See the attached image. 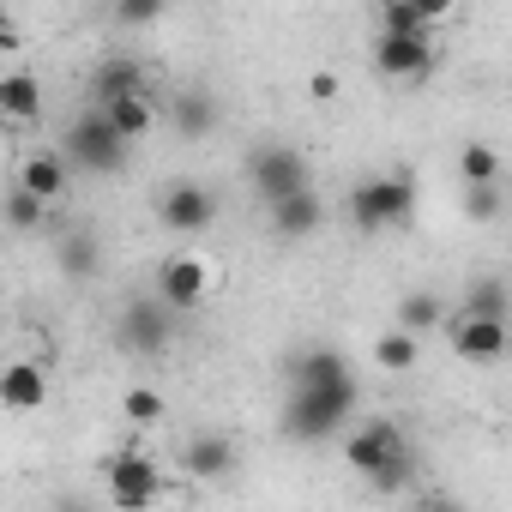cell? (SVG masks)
Returning <instances> with one entry per match:
<instances>
[{
  "label": "cell",
  "mask_w": 512,
  "mask_h": 512,
  "mask_svg": "<svg viewBox=\"0 0 512 512\" xmlns=\"http://www.w3.org/2000/svg\"><path fill=\"white\" fill-rule=\"evenodd\" d=\"M320 217H326V205H320V193H314V187H302V193H290V199H278V205H272V223H278V235H290V241L314 235V229H320Z\"/></svg>",
  "instance_id": "obj_13"
},
{
  "label": "cell",
  "mask_w": 512,
  "mask_h": 512,
  "mask_svg": "<svg viewBox=\"0 0 512 512\" xmlns=\"http://www.w3.org/2000/svg\"><path fill=\"white\" fill-rule=\"evenodd\" d=\"M464 308H476V314H494V320H512V296H506V284H500V278H476Z\"/></svg>",
  "instance_id": "obj_25"
},
{
  "label": "cell",
  "mask_w": 512,
  "mask_h": 512,
  "mask_svg": "<svg viewBox=\"0 0 512 512\" xmlns=\"http://www.w3.org/2000/svg\"><path fill=\"white\" fill-rule=\"evenodd\" d=\"M103 494H109V506H121V512L157 506V500H163V470H157V458L139 452V446L109 452V458H103Z\"/></svg>",
  "instance_id": "obj_4"
},
{
  "label": "cell",
  "mask_w": 512,
  "mask_h": 512,
  "mask_svg": "<svg viewBox=\"0 0 512 512\" xmlns=\"http://www.w3.org/2000/svg\"><path fill=\"white\" fill-rule=\"evenodd\" d=\"M446 344H452V356H458V362L488 368V362H500V356L512 350V320H494V314L458 308V314L446 320Z\"/></svg>",
  "instance_id": "obj_5"
},
{
  "label": "cell",
  "mask_w": 512,
  "mask_h": 512,
  "mask_svg": "<svg viewBox=\"0 0 512 512\" xmlns=\"http://www.w3.org/2000/svg\"><path fill=\"white\" fill-rule=\"evenodd\" d=\"M49 199L43 193H31V187H13V199H7V217H13V229H37V223H49Z\"/></svg>",
  "instance_id": "obj_24"
},
{
  "label": "cell",
  "mask_w": 512,
  "mask_h": 512,
  "mask_svg": "<svg viewBox=\"0 0 512 512\" xmlns=\"http://www.w3.org/2000/svg\"><path fill=\"white\" fill-rule=\"evenodd\" d=\"M19 187H31V193H43L49 205L67 193V163L55 157V151H37V157H25L19 163Z\"/></svg>",
  "instance_id": "obj_19"
},
{
  "label": "cell",
  "mask_w": 512,
  "mask_h": 512,
  "mask_svg": "<svg viewBox=\"0 0 512 512\" xmlns=\"http://www.w3.org/2000/svg\"><path fill=\"white\" fill-rule=\"evenodd\" d=\"M374 67L398 85H422L434 73V43L428 37H398V31H380L374 43Z\"/></svg>",
  "instance_id": "obj_10"
},
{
  "label": "cell",
  "mask_w": 512,
  "mask_h": 512,
  "mask_svg": "<svg viewBox=\"0 0 512 512\" xmlns=\"http://www.w3.org/2000/svg\"><path fill=\"white\" fill-rule=\"evenodd\" d=\"M380 25L398 31V37H428V31H434V25L416 13V0H386V7H380Z\"/></svg>",
  "instance_id": "obj_26"
},
{
  "label": "cell",
  "mask_w": 512,
  "mask_h": 512,
  "mask_svg": "<svg viewBox=\"0 0 512 512\" xmlns=\"http://www.w3.org/2000/svg\"><path fill=\"white\" fill-rule=\"evenodd\" d=\"M163 410H169V404H163V392H151V386H133V392L121 398V416H127L133 428H157Z\"/></svg>",
  "instance_id": "obj_23"
},
{
  "label": "cell",
  "mask_w": 512,
  "mask_h": 512,
  "mask_svg": "<svg viewBox=\"0 0 512 512\" xmlns=\"http://www.w3.org/2000/svg\"><path fill=\"white\" fill-rule=\"evenodd\" d=\"M416 356H422V338H416V332H404V326L380 332V344H374V362H380L386 374H410V368H416Z\"/></svg>",
  "instance_id": "obj_22"
},
{
  "label": "cell",
  "mask_w": 512,
  "mask_h": 512,
  "mask_svg": "<svg viewBox=\"0 0 512 512\" xmlns=\"http://www.w3.org/2000/svg\"><path fill=\"white\" fill-rule=\"evenodd\" d=\"M0 109H7V121H19V127H31V121L43 115V85H37V73H25V67H13L7 79H0Z\"/></svg>",
  "instance_id": "obj_14"
},
{
  "label": "cell",
  "mask_w": 512,
  "mask_h": 512,
  "mask_svg": "<svg viewBox=\"0 0 512 512\" xmlns=\"http://www.w3.org/2000/svg\"><path fill=\"white\" fill-rule=\"evenodd\" d=\"M127 133L97 109V115H79L73 127H67V151H73V163L79 169H97V175H115L121 163H127Z\"/></svg>",
  "instance_id": "obj_6"
},
{
  "label": "cell",
  "mask_w": 512,
  "mask_h": 512,
  "mask_svg": "<svg viewBox=\"0 0 512 512\" xmlns=\"http://www.w3.org/2000/svg\"><path fill=\"white\" fill-rule=\"evenodd\" d=\"M446 320H452V314H446V302H440V296H428V290H416V296H404V302H398V326H404V332H416V338H428V332H434V326H446Z\"/></svg>",
  "instance_id": "obj_21"
},
{
  "label": "cell",
  "mask_w": 512,
  "mask_h": 512,
  "mask_svg": "<svg viewBox=\"0 0 512 512\" xmlns=\"http://www.w3.org/2000/svg\"><path fill=\"white\" fill-rule=\"evenodd\" d=\"M85 266H91V241H73V247H67V272L85 278Z\"/></svg>",
  "instance_id": "obj_32"
},
{
  "label": "cell",
  "mask_w": 512,
  "mask_h": 512,
  "mask_svg": "<svg viewBox=\"0 0 512 512\" xmlns=\"http://www.w3.org/2000/svg\"><path fill=\"white\" fill-rule=\"evenodd\" d=\"M458 175H464V187H500V151L482 145V139H464V151H458Z\"/></svg>",
  "instance_id": "obj_20"
},
{
  "label": "cell",
  "mask_w": 512,
  "mask_h": 512,
  "mask_svg": "<svg viewBox=\"0 0 512 512\" xmlns=\"http://www.w3.org/2000/svg\"><path fill=\"white\" fill-rule=\"evenodd\" d=\"M169 0H115V19L121 25H157Z\"/></svg>",
  "instance_id": "obj_28"
},
{
  "label": "cell",
  "mask_w": 512,
  "mask_h": 512,
  "mask_svg": "<svg viewBox=\"0 0 512 512\" xmlns=\"http://www.w3.org/2000/svg\"><path fill=\"white\" fill-rule=\"evenodd\" d=\"M332 380H350V362L338 350H302V356H290V386H332Z\"/></svg>",
  "instance_id": "obj_17"
},
{
  "label": "cell",
  "mask_w": 512,
  "mask_h": 512,
  "mask_svg": "<svg viewBox=\"0 0 512 512\" xmlns=\"http://www.w3.org/2000/svg\"><path fill=\"white\" fill-rule=\"evenodd\" d=\"M127 91H145V67H139V61L115 55V61H103V67L91 73V97H97V103H115V97H127Z\"/></svg>",
  "instance_id": "obj_16"
},
{
  "label": "cell",
  "mask_w": 512,
  "mask_h": 512,
  "mask_svg": "<svg viewBox=\"0 0 512 512\" xmlns=\"http://www.w3.org/2000/svg\"><path fill=\"white\" fill-rule=\"evenodd\" d=\"M157 223L175 229V235H199V229L217 223V193L199 187V181H175V187H163V199H157Z\"/></svg>",
  "instance_id": "obj_9"
},
{
  "label": "cell",
  "mask_w": 512,
  "mask_h": 512,
  "mask_svg": "<svg viewBox=\"0 0 512 512\" xmlns=\"http://www.w3.org/2000/svg\"><path fill=\"white\" fill-rule=\"evenodd\" d=\"M464 211H470V217H494V211H500V193H494V187H470V193H464Z\"/></svg>",
  "instance_id": "obj_29"
},
{
  "label": "cell",
  "mask_w": 512,
  "mask_h": 512,
  "mask_svg": "<svg viewBox=\"0 0 512 512\" xmlns=\"http://www.w3.org/2000/svg\"><path fill=\"white\" fill-rule=\"evenodd\" d=\"M97 109H103L127 139H145V133L157 127V103H151L145 91H127V97H115V103H97Z\"/></svg>",
  "instance_id": "obj_18"
},
{
  "label": "cell",
  "mask_w": 512,
  "mask_h": 512,
  "mask_svg": "<svg viewBox=\"0 0 512 512\" xmlns=\"http://www.w3.org/2000/svg\"><path fill=\"white\" fill-rule=\"evenodd\" d=\"M121 338H127V350H139V356H163V350H169V320H163L157 308H127Z\"/></svg>",
  "instance_id": "obj_15"
},
{
  "label": "cell",
  "mask_w": 512,
  "mask_h": 512,
  "mask_svg": "<svg viewBox=\"0 0 512 512\" xmlns=\"http://www.w3.org/2000/svg\"><path fill=\"white\" fill-rule=\"evenodd\" d=\"M175 121H181L187 139H205L211 121H217V109H211V97H181V103H175Z\"/></svg>",
  "instance_id": "obj_27"
},
{
  "label": "cell",
  "mask_w": 512,
  "mask_h": 512,
  "mask_svg": "<svg viewBox=\"0 0 512 512\" xmlns=\"http://www.w3.org/2000/svg\"><path fill=\"white\" fill-rule=\"evenodd\" d=\"M181 470L199 476V482L229 476V470H235V446H229V434H193L187 452H181Z\"/></svg>",
  "instance_id": "obj_12"
},
{
  "label": "cell",
  "mask_w": 512,
  "mask_h": 512,
  "mask_svg": "<svg viewBox=\"0 0 512 512\" xmlns=\"http://www.w3.org/2000/svg\"><path fill=\"white\" fill-rule=\"evenodd\" d=\"M356 410V374L350 380H332V386H290V404H284V428L290 440H332L344 428V416Z\"/></svg>",
  "instance_id": "obj_2"
},
{
  "label": "cell",
  "mask_w": 512,
  "mask_h": 512,
  "mask_svg": "<svg viewBox=\"0 0 512 512\" xmlns=\"http://www.w3.org/2000/svg\"><path fill=\"white\" fill-rule=\"evenodd\" d=\"M308 97H314V103H332V97H338V73H326V67L308 73Z\"/></svg>",
  "instance_id": "obj_30"
},
{
  "label": "cell",
  "mask_w": 512,
  "mask_h": 512,
  "mask_svg": "<svg viewBox=\"0 0 512 512\" xmlns=\"http://www.w3.org/2000/svg\"><path fill=\"white\" fill-rule=\"evenodd\" d=\"M157 290L175 314H193L211 290H217V260H205V253H175V260H163L157 272Z\"/></svg>",
  "instance_id": "obj_7"
},
{
  "label": "cell",
  "mask_w": 512,
  "mask_h": 512,
  "mask_svg": "<svg viewBox=\"0 0 512 512\" xmlns=\"http://www.w3.org/2000/svg\"><path fill=\"white\" fill-rule=\"evenodd\" d=\"M247 175H253V187H260V199H266V205H278V199H290V193H302V187H308V163H302V151H290V145H266V151H253Z\"/></svg>",
  "instance_id": "obj_8"
},
{
  "label": "cell",
  "mask_w": 512,
  "mask_h": 512,
  "mask_svg": "<svg viewBox=\"0 0 512 512\" xmlns=\"http://www.w3.org/2000/svg\"><path fill=\"white\" fill-rule=\"evenodd\" d=\"M344 464H350L362 482H374L380 494H398V488H404V476H410V446H404V428H398V422H386V416L362 422V428L344 440Z\"/></svg>",
  "instance_id": "obj_1"
},
{
  "label": "cell",
  "mask_w": 512,
  "mask_h": 512,
  "mask_svg": "<svg viewBox=\"0 0 512 512\" xmlns=\"http://www.w3.org/2000/svg\"><path fill=\"white\" fill-rule=\"evenodd\" d=\"M0 404H7L13 416H31L49 404V368L43 362H13L7 380H0Z\"/></svg>",
  "instance_id": "obj_11"
},
{
  "label": "cell",
  "mask_w": 512,
  "mask_h": 512,
  "mask_svg": "<svg viewBox=\"0 0 512 512\" xmlns=\"http://www.w3.org/2000/svg\"><path fill=\"white\" fill-rule=\"evenodd\" d=\"M416 13H422L428 25H446V19L458 13V0H416Z\"/></svg>",
  "instance_id": "obj_31"
},
{
  "label": "cell",
  "mask_w": 512,
  "mask_h": 512,
  "mask_svg": "<svg viewBox=\"0 0 512 512\" xmlns=\"http://www.w3.org/2000/svg\"><path fill=\"white\" fill-rule=\"evenodd\" d=\"M416 217V181L410 175H368L356 181L350 193V223L362 235H380V229H404Z\"/></svg>",
  "instance_id": "obj_3"
}]
</instances>
